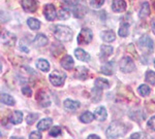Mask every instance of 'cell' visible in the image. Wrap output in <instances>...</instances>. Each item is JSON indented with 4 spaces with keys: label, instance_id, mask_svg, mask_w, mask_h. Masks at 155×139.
Here are the masks:
<instances>
[{
    "label": "cell",
    "instance_id": "obj_1",
    "mask_svg": "<svg viewBox=\"0 0 155 139\" xmlns=\"http://www.w3.org/2000/svg\"><path fill=\"white\" fill-rule=\"evenodd\" d=\"M127 132V127L124 125L123 123L120 122H114L109 126V128L107 129V138H120L122 136H124Z\"/></svg>",
    "mask_w": 155,
    "mask_h": 139
},
{
    "label": "cell",
    "instance_id": "obj_2",
    "mask_svg": "<svg viewBox=\"0 0 155 139\" xmlns=\"http://www.w3.org/2000/svg\"><path fill=\"white\" fill-rule=\"evenodd\" d=\"M54 35L60 41H69L72 37V31L69 27L57 25L54 27Z\"/></svg>",
    "mask_w": 155,
    "mask_h": 139
},
{
    "label": "cell",
    "instance_id": "obj_3",
    "mask_svg": "<svg viewBox=\"0 0 155 139\" xmlns=\"http://www.w3.org/2000/svg\"><path fill=\"white\" fill-rule=\"evenodd\" d=\"M119 67H120V70L124 73H130L136 69V65H134L132 59L130 57H127V56L122 58V60L120 61Z\"/></svg>",
    "mask_w": 155,
    "mask_h": 139
},
{
    "label": "cell",
    "instance_id": "obj_4",
    "mask_svg": "<svg viewBox=\"0 0 155 139\" xmlns=\"http://www.w3.org/2000/svg\"><path fill=\"white\" fill-rule=\"evenodd\" d=\"M65 73L62 72V71L59 70H55L54 72H52L50 74L49 79H50V83L52 84L55 87H60L64 84V81H65Z\"/></svg>",
    "mask_w": 155,
    "mask_h": 139
},
{
    "label": "cell",
    "instance_id": "obj_5",
    "mask_svg": "<svg viewBox=\"0 0 155 139\" xmlns=\"http://www.w3.org/2000/svg\"><path fill=\"white\" fill-rule=\"evenodd\" d=\"M92 38H93L92 31L88 28H83L78 35V43L80 46H85V44L91 43Z\"/></svg>",
    "mask_w": 155,
    "mask_h": 139
},
{
    "label": "cell",
    "instance_id": "obj_6",
    "mask_svg": "<svg viewBox=\"0 0 155 139\" xmlns=\"http://www.w3.org/2000/svg\"><path fill=\"white\" fill-rule=\"evenodd\" d=\"M16 39L17 37L15 34H12V32H4V33H2L1 35V40H2V44H4V46H12L16 43Z\"/></svg>",
    "mask_w": 155,
    "mask_h": 139
},
{
    "label": "cell",
    "instance_id": "obj_7",
    "mask_svg": "<svg viewBox=\"0 0 155 139\" xmlns=\"http://www.w3.org/2000/svg\"><path fill=\"white\" fill-rule=\"evenodd\" d=\"M139 46H141V49H146V51H149V52L153 51V49H154V43L149 36L142 37L139 40Z\"/></svg>",
    "mask_w": 155,
    "mask_h": 139
},
{
    "label": "cell",
    "instance_id": "obj_8",
    "mask_svg": "<svg viewBox=\"0 0 155 139\" xmlns=\"http://www.w3.org/2000/svg\"><path fill=\"white\" fill-rule=\"evenodd\" d=\"M44 14L48 21H54L55 18L57 17L56 9H55V6L53 4H47L44 8Z\"/></svg>",
    "mask_w": 155,
    "mask_h": 139
},
{
    "label": "cell",
    "instance_id": "obj_9",
    "mask_svg": "<svg viewBox=\"0 0 155 139\" xmlns=\"http://www.w3.org/2000/svg\"><path fill=\"white\" fill-rule=\"evenodd\" d=\"M36 100L38 101L42 107H48V106L51 105V100H50L49 96L46 94V92L44 91H41L36 94Z\"/></svg>",
    "mask_w": 155,
    "mask_h": 139
},
{
    "label": "cell",
    "instance_id": "obj_10",
    "mask_svg": "<svg viewBox=\"0 0 155 139\" xmlns=\"http://www.w3.org/2000/svg\"><path fill=\"white\" fill-rule=\"evenodd\" d=\"M22 7L27 12H34L37 9V2L35 0H22Z\"/></svg>",
    "mask_w": 155,
    "mask_h": 139
},
{
    "label": "cell",
    "instance_id": "obj_11",
    "mask_svg": "<svg viewBox=\"0 0 155 139\" xmlns=\"http://www.w3.org/2000/svg\"><path fill=\"white\" fill-rule=\"evenodd\" d=\"M112 9L115 12H122L126 9V2L124 0H113Z\"/></svg>",
    "mask_w": 155,
    "mask_h": 139
},
{
    "label": "cell",
    "instance_id": "obj_12",
    "mask_svg": "<svg viewBox=\"0 0 155 139\" xmlns=\"http://www.w3.org/2000/svg\"><path fill=\"white\" fill-rule=\"evenodd\" d=\"M107 109L104 107V106H99L95 109L94 111V118L95 120L99 121V122H104L107 120Z\"/></svg>",
    "mask_w": 155,
    "mask_h": 139
},
{
    "label": "cell",
    "instance_id": "obj_13",
    "mask_svg": "<svg viewBox=\"0 0 155 139\" xmlns=\"http://www.w3.org/2000/svg\"><path fill=\"white\" fill-rule=\"evenodd\" d=\"M63 106H64V108H65L66 110L74 111V110H77V109L80 107V102L71 100V99H66V100L63 102Z\"/></svg>",
    "mask_w": 155,
    "mask_h": 139
},
{
    "label": "cell",
    "instance_id": "obj_14",
    "mask_svg": "<svg viewBox=\"0 0 155 139\" xmlns=\"http://www.w3.org/2000/svg\"><path fill=\"white\" fill-rule=\"evenodd\" d=\"M87 76H88V69L86 67L80 66L76 69V72H74V77L76 78L85 81L87 78Z\"/></svg>",
    "mask_w": 155,
    "mask_h": 139
},
{
    "label": "cell",
    "instance_id": "obj_15",
    "mask_svg": "<svg viewBox=\"0 0 155 139\" xmlns=\"http://www.w3.org/2000/svg\"><path fill=\"white\" fill-rule=\"evenodd\" d=\"M74 59H72L69 55L64 56L61 60V66L63 67L64 69H66V70H71V69H72V67H74Z\"/></svg>",
    "mask_w": 155,
    "mask_h": 139
},
{
    "label": "cell",
    "instance_id": "obj_16",
    "mask_svg": "<svg viewBox=\"0 0 155 139\" xmlns=\"http://www.w3.org/2000/svg\"><path fill=\"white\" fill-rule=\"evenodd\" d=\"M52 124H53L52 118H44V120H41L38 124H37V129H38L39 131H46L51 127Z\"/></svg>",
    "mask_w": 155,
    "mask_h": 139
},
{
    "label": "cell",
    "instance_id": "obj_17",
    "mask_svg": "<svg viewBox=\"0 0 155 139\" xmlns=\"http://www.w3.org/2000/svg\"><path fill=\"white\" fill-rule=\"evenodd\" d=\"M22 120H23V112H21L19 110L14 111L12 115L9 116V122L12 124H14V125H18V124L21 123Z\"/></svg>",
    "mask_w": 155,
    "mask_h": 139
},
{
    "label": "cell",
    "instance_id": "obj_18",
    "mask_svg": "<svg viewBox=\"0 0 155 139\" xmlns=\"http://www.w3.org/2000/svg\"><path fill=\"white\" fill-rule=\"evenodd\" d=\"M74 56H76V58L80 61L87 62L90 60V56L82 49H77L76 51H74Z\"/></svg>",
    "mask_w": 155,
    "mask_h": 139
},
{
    "label": "cell",
    "instance_id": "obj_19",
    "mask_svg": "<svg viewBox=\"0 0 155 139\" xmlns=\"http://www.w3.org/2000/svg\"><path fill=\"white\" fill-rule=\"evenodd\" d=\"M101 36L102 40L106 41V43H112V41H114L115 38H116V35H115V33L112 30L101 32Z\"/></svg>",
    "mask_w": 155,
    "mask_h": 139
},
{
    "label": "cell",
    "instance_id": "obj_20",
    "mask_svg": "<svg viewBox=\"0 0 155 139\" xmlns=\"http://www.w3.org/2000/svg\"><path fill=\"white\" fill-rule=\"evenodd\" d=\"M33 43L35 44L36 46H45L48 43V38H47V36L44 35V34H37L33 40Z\"/></svg>",
    "mask_w": 155,
    "mask_h": 139
},
{
    "label": "cell",
    "instance_id": "obj_21",
    "mask_svg": "<svg viewBox=\"0 0 155 139\" xmlns=\"http://www.w3.org/2000/svg\"><path fill=\"white\" fill-rule=\"evenodd\" d=\"M36 66H37V68H38L39 70L44 71V72H47V71H49V69H50L49 62L47 60H45V59H39V60H37Z\"/></svg>",
    "mask_w": 155,
    "mask_h": 139
},
{
    "label": "cell",
    "instance_id": "obj_22",
    "mask_svg": "<svg viewBox=\"0 0 155 139\" xmlns=\"http://www.w3.org/2000/svg\"><path fill=\"white\" fill-rule=\"evenodd\" d=\"M114 70V63L113 62H107L101 67V72L106 75H112Z\"/></svg>",
    "mask_w": 155,
    "mask_h": 139
},
{
    "label": "cell",
    "instance_id": "obj_23",
    "mask_svg": "<svg viewBox=\"0 0 155 139\" xmlns=\"http://www.w3.org/2000/svg\"><path fill=\"white\" fill-rule=\"evenodd\" d=\"M150 14V7H149V4L148 2H145L142 5L141 9H140V14H139V17L141 19H145L147 18Z\"/></svg>",
    "mask_w": 155,
    "mask_h": 139
},
{
    "label": "cell",
    "instance_id": "obj_24",
    "mask_svg": "<svg viewBox=\"0 0 155 139\" xmlns=\"http://www.w3.org/2000/svg\"><path fill=\"white\" fill-rule=\"evenodd\" d=\"M95 87L97 89H109L110 88V83L107 81V79L106 78H96L95 81Z\"/></svg>",
    "mask_w": 155,
    "mask_h": 139
},
{
    "label": "cell",
    "instance_id": "obj_25",
    "mask_svg": "<svg viewBox=\"0 0 155 139\" xmlns=\"http://www.w3.org/2000/svg\"><path fill=\"white\" fill-rule=\"evenodd\" d=\"M93 118H94V115H92L90 111H86V112H84L83 115L80 116V121H81L82 123H84V124L91 123V122L93 121Z\"/></svg>",
    "mask_w": 155,
    "mask_h": 139
},
{
    "label": "cell",
    "instance_id": "obj_26",
    "mask_svg": "<svg viewBox=\"0 0 155 139\" xmlns=\"http://www.w3.org/2000/svg\"><path fill=\"white\" fill-rule=\"evenodd\" d=\"M27 24H28L29 28L31 30H38L39 27H41V22L34 18H29L28 21H27Z\"/></svg>",
    "mask_w": 155,
    "mask_h": 139
},
{
    "label": "cell",
    "instance_id": "obj_27",
    "mask_svg": "<svg viewBox=\"0 0 155 139\" xmlns=\"http://www.w3.org/2000/svg\"><path fill=\"white\" fill-rule=\"evenodd\" d=\"M1 102L6 104V105H15V100L14 98L8 95V94H2L1 95Z\"/></svg>",
    "mask_w": 155,
    "mask_h": 139
},
{
    "label": "cell",
    "instance_id": "obj_28",
    "mask_svg": "<svg viewBox=\"0 0 155 139\" xmlns=\"http://www.w3.org/2000/svg\"><path fill=\"white\" fill-rule=\"evenodd\" d=\"M101 52L104 58H107V57H110L112 53H113V48L110 46H102L101 48Z\"/></svg>",
    "mask_w": 155,
    "mask_h": 139
},
{
    "label": "cell",
    "instance_id": "obj_29",
    "mask_svg": "<svg viewBox=\"0 0 155 139\" xmlns=\"http://www.w3.org/2000/svg\"><path fill=\"white\" fill-rule=\"evenodd\" d=\"M119 35L121 37H126L128 35V25L126 23H122L121 26L119 28V31H118Z\"/></svg>",
    "mask_w": 155,
    "mask_h": 139
},
{
    "label": "cell",
    "instance_id": "obj_30",
    "mask_svg": "<svg viewBox=\"0 0 155 139\" xmlns=\"http://www.w3.org/2000/svg\"><path fill=\"white\" fill-rule=\"evenodd\" d=\"M146 81L149 83L150 85L155 86V72L151 70H148L146 72Z\"/></svg>",
    "mask_w": 155,
    "mask_h": 139
},
{
    "label": "cell",
    "instance_id": "obj_31",
    "mask_svg": "<svg viewBox=\"0 0 155 139\" xmlns=\"http://www.w3.org/2000/svg\"><path fill=\"white\" fill-rule=\"evenodd\" d=\"M150 92H151V90H150V88L147 85H141L139 87V93L143 97L148 96L150 94Z\"/></svg>",
    "mask_w": 155,
    "mask_h": 139
},
{
    "label": "cell",
    "instance_id": "obj_32",
    "mask_svg": "<svg viewBox=\"0 0 155 139\" xmlns=\"http://www.w3.org/2000/svg\"><path fill=\"white\" fill-rule=\"evenodd\" d=\"M69 16H71V14L64 8H61L58 11V14H57V17H58L60 20H67L69 18Z\"/></svg>",
    "mask_w": 155,
    "mask_h": 139
},
{
    "label": "cell",
    "instance_id": "obj_33",
    "mask_svg": "<svg viewBox=\"0 0 155 139\" xmlns=\"http://www.w3.org/2000/svg\"><path fill=\"white\" fill-rule=\"evenodd\" d=\"M37 118H38V115L37 113H29L26 118V122L28 125H33Z\"/></svg>",
    "mask_w": 155,
    "mask_h": 139
},
{
    "label": "cell",
    "instance_id": "obj_34",
    "mask_svg": "<svg viewBox=\"0 0 155 139\" xmlns=\"http://www.w3.org/2000/svg\"><path fill=\"white\" fill-rule=\"evenodd\" d=\"M85 12H86V11H85V8L83 6H78L74 11V14L76 18H82V17H84Z\"/></svg>",
    "mask_w": 155,
    "mask_h": 139
},
{
    "label": "cell",
    "instance_id": "obj_35",
    "mask_svg": "<svg viewBox=\"0 0 155 139\" xmlns=\"http://www.w3.org/2000/svg\"><path fill=\"white\" fill-rule=\"evenodd\" d=\"M104 0H90V4L93 8H101V7L104 5Z\"/></svg>",
    "mask_w": 155,
    "mask_h": 139
},
{
    "label": "cell",
    "instance_id": "obj_36",
    "mask_svg": "<svg viewBox=\"0 0 155 139\" xmlns=\"http://www.w3.org/2000/svg\"><path fill=\"white\" fill-rule=\"evenodd\" d=\"M50 136H53V137H57V136H59L60 134H61V129L59 127H53L52 128V130L49 132Z\"/></svg>",
    "mask_w": 155,
    "mask_h": 139
},
{
    "label": "cell",
    "instance_id": "obj_37",
    "mask_svg": "<svg viewBox=\"0 0 155 139\" xmlns=\"http://www.w3.org/2000/svg\"><path fill=\"white\" fill-rule=\"evenodd\" d=\"M147 128H148L149 130L155 131V116H152L148 121V123H147Z\"/></svg>",
    "mask_w": 155,
    "mask_h": 139
},
{
    "label": "cell",
    "instance_id": "obj_38",
    "mask_svg": "<svg viewBox=\"0 0 155 139\" xmlns=\"http://www.w3.org/2000/svg\"><path fill=\"white\" fill-rule=\"evenodd\" d=\"M62 2H63L64 4H66V5L71 6V7H74V6L78 5L79 0H62Z\"/></svg>",
    "mask_w": 155,
    "mask_h": 139
},
{
    "label": "cell",
    "instance_id": "obj_39",
    "mask_svg": "<svg viewBox=\"0 0 155 139\" xmlns=\"http://www.w3.org/2000/svg\"><path fill=\"white\" fill-rule=\"evenodd\" d=\"M22 93H23V95L26 97H30L32 95V91L29 87H24V88H22Z\"/></svg>",
    "mask_w": 155,
    "mask_h": 139
},
{
    "label": "cell",
    "instance_id": "obj_40",
    "mask_svg": "<svg viewBox=\"0 0 155 139\" xmlns=\"http://www.w3.org/2000/svg\"><path fill=\"white\" fill-rule=\"evenodd\" d=\"M29 138L30 139H41V138H42V136H41V134L39 132L35 131V132H32L31 134H30Z\"/></svg>",
    "mask_w": 155,
    "mask_h": 139
},
{
    "label": "cell",
    "instance_id": "obj_41",
    "mask_svg": "<svg viewBox=\"0 0 155 139\" xmlns=\"http://www.w3.org/2000/svg\"><path fill=\"white\" fill-rule=\"evenodd\" d=\"M141 136H142V134H141V133H134V134H132V135L130 136V138H131V139H136V138H142Z\"/></svg>",
    "mask_w": 155,
    "mask_h": 139
},
{
    "label": "cell",
    "instance_id": "obj_42",
    "mask_svg": "<svg viewBox=\"0 0 155 139\" xmlns=\"http://www.w3.org/2000/svg\"><path fill=\"white\" fill-rule=\"evenodd\" d=\"M88 139H94V138H96V139H99L101 137H99V136H97V135H93V134H92V135H89L88 137H87Z\"/></svg>",
    "mask_w": 155,
    "mask_h": 139
},
{
    "label": "cell",
    "instance_id": "obj_43",
    "mask_svg": "<svg viewBox=\"0 0 155 139\" xmlns=\"http://www.w3.org/2000/svg\"><path fill=\"white\" fill-rule=\"evenodd\" d=\"M152 31H153V33L155 34V19L152 21Z\"/></svg>",
    "mask_w": 155,
    "mask_h": 139
},
{
    "label": "cell",
    "instance_id": "obj_44",
    "mask_svg": "<svg viewBox=\"0 0 155 139\" xmlns=\"http://www.w3.org/2000/svg\"><path fill=\"white\" fill-rule=\"evenodd\" d=\"M154 66H155V59H154Z\"/></svg>",
    "mask_w": 155,
    "mask_h": 139
},
{
    "label": "cell",
    "instance_id": "obj_45",
    "mask_svg": "<svg viewBox=\"0 0 155 139\" xmlns=\"http://www.w3.org/2000/svg\"><path fill=\"white\" fill-rule=\"evenodd\" d=\"M154 8H155V2H154Z\"/></svg>",
    "mask_w": 155,
    "mask_h": 139
}]
</instances>
